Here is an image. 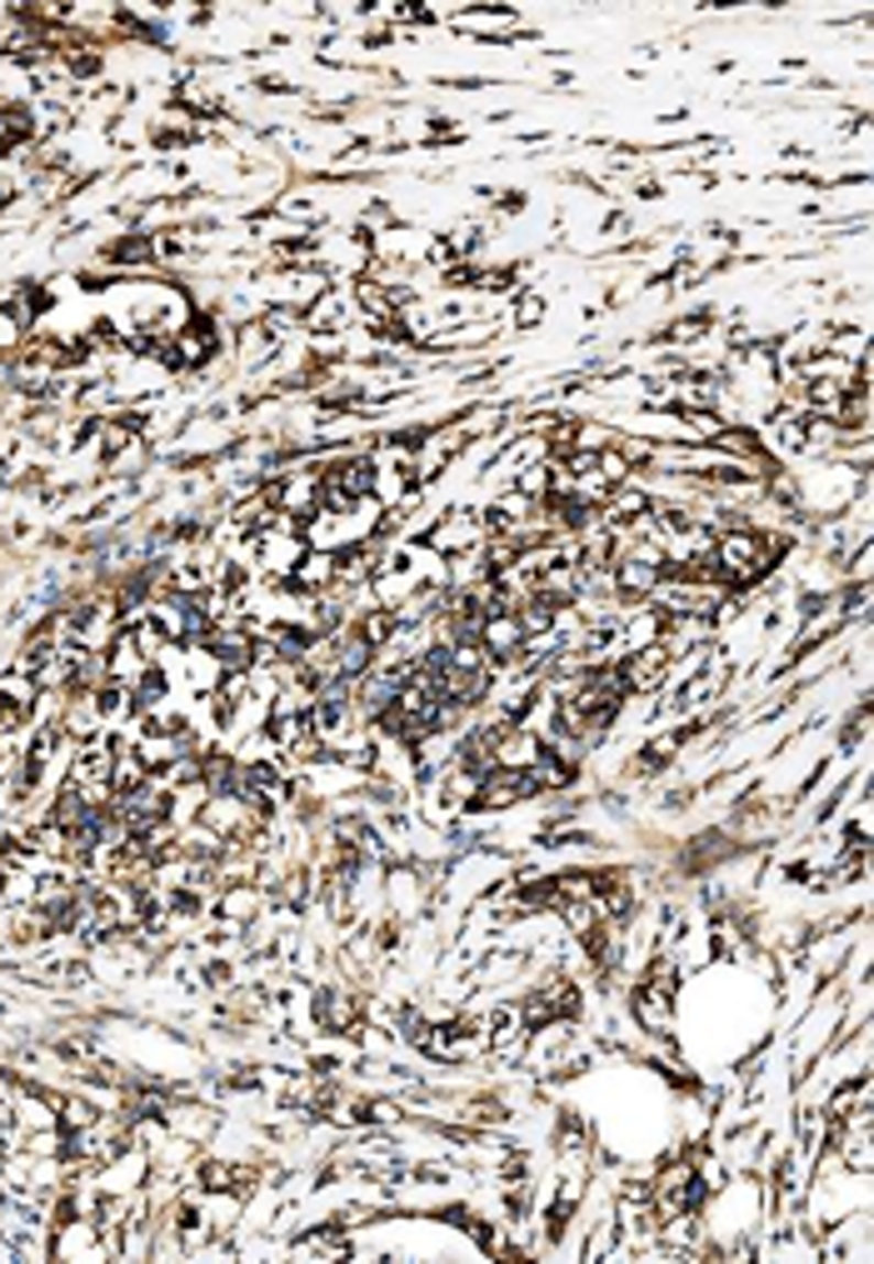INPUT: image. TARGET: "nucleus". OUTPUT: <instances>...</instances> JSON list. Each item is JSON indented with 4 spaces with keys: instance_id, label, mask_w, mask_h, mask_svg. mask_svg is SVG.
<instances>
[{
    "instance_id": "nucleus-3",
    "label": "nucleus",
    "mask_w": 874,
    "mask_h": 1264,
    "mask_svg": "<svg viewBox=\"0 0 874 1264\" xmlns=\"http://www.w3.org/2000/svg\"><path fill=\"white\" fill-rule=\"evenodd\" d=\"M315 1020H320L325 1029H340V1035H346V1029L360 1025V1000L356 994H340V990L320 994V1000H315Z\"/></svg>"
},
{
    "instance_id": "nucleus-1",
    "label": "nucleus",
    "mask_w": 874,
    "mask_h": 1264,
    "mask_svg": "<svg viewBox=\"0 0 874 1264\" xmlns=\"http://www.w3.org/2000/svg\"><path fill=\"white\" fill-rule=\"evenodd\" d=\"M669 665H675V650H669V640H645V645H635L625 660H620L615 671H620V685H625V695H645V690H659V685L669 680Z\"/></svg>"
},
{
    "instance_id": "nucleus-4",
    "label": "nucleus",
    "mask_w": 874,
    "mask_h": 1264,
    "mask_svg": "<svg viewBox=\"0 0 874 1264\" xmlns=\"http://www.w3.org/2000/svg\"><path fill=\"white\" fill-rule=\"evenodd\" d=\"M25 336H31V325L21 320V315L11 310V305H0V356H11V350L25 346Z\"/></svg>"
},
{
    "instance_id": "nucleus-2",
    "label": "nucleus",
    "mask_w": 874,
    "mask_h": 1264,
    "mask_svg": "<svg viewBox=\"0 0 874 1264\" xmlns=\"http://www.w3.org/2000/svg\"><path fill=\"white\" fill-rule=\"evenodd\" d=\"M480 541H485V520H476V515H450V520H445V525L430 535V545H435V551H445V555L476 551Z\"/></svg>"
}]
</instances>
